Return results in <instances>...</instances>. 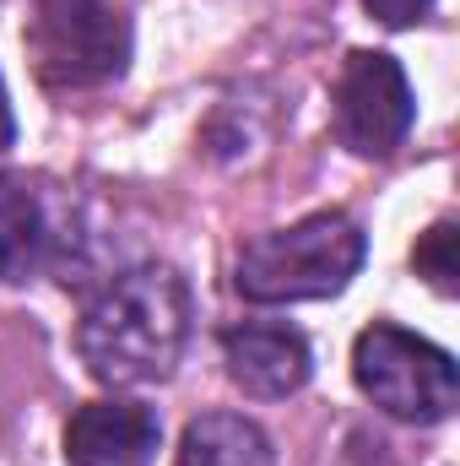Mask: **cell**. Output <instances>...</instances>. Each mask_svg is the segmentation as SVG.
<instances>
[{"label": "cell", "instance_id": "12", "mask_svg": "<svg viewBox=\"0 0 460 466\" xmlns=\"http://www.w3.org/2000/svg\"><path fill=\"white\" fill-rule=\"evenodd\" d=\"M16 141V119H11V98H5V82H0V152Z\"/></svg>", "mask_w": 460, "mask_h": 466}, {"label": "cell", "instance_id": "5", "mask_svg": "<svg viewBox=\"0 0 460 466\" xmlns=\"http://www.w3.org/2000/svg\"><path fill=\"white\" fill-rule=\"evenodd\" d=\"M76 249L71 190L38 174H0V282L65 271Z\"/></svg>", "mask_w": 460, "mask_h": 466}, {"label": "cell", "instance_id": "4", "mask_svg": "<svg viewBox=\"0 0 460 466\" xmlns=\"http://www.w3.org/2000/svg\"><path fill=\"white\" fill-rule=\"evenodd\" d=\"M352 380L379 412L401 423H445L460 396L455 358L395 320H374L368 331H357Z\"/></svg>", "mask_w": 460, "mask_h": 466}, {"label": "cell", "instance_id": "9", "mask_svg": "<svg viewBox=\"0 0 460 466\" xmlns=\"http://www.w3.org/2000/svg\"><path fill=\"white\" fill-rule=\"evenodd\" d=\"M174 466H276L271 434L244 412H206L185 429Z\"/></svg>", "mask_w": 460, "mask_h": 466}, {"label": "cell", "instance_id": "11", "mask_svg": "<svg viewBox=\"0 0 460 466\" xmlns=\"http://www.w3.org/2000/svg\"><path fill=\"white\" fill-rule=\"evenodd\" d=\"M363 11L374 22H385V27H412V22H423L434 11V0H363Z\"/></svg>", "mask_w": 460, "mask_h": 466}, {"label": "cell", "instance_id": "6", "mask_svg": "<svg viewBox=\"0 0 460 466\" xmlns=\"http://www.w3.org/2000/svg\"><path fill=\"white\" fill-rule=\"evenodd\" d=\"M331 115H336V136H342L346 152L357 157H390L412 119V87H406V71L395 66V55L385 49H352L336 76V98H331Z\"/></svg>", "mask_w": 460, "mask_h": 466}, {"label": "cell", "instance_id": "7", "mask_svg": "<svg viewBox=\"0 0 460 466\" xmlns=\"http://www.w3.org/2000/svg\"><path fill=\"white\" fill-rule=\"evenodd\" d=\"M223 363H228V380L244 396L282 401V396L304 390V380L315 369V352L304 342V331H293V326L244 320V326L223 331Z\"/></svg>", "mask_w": 460, "mask_h": 466}, {"label": "cell", "instance_id": "8", "mask_svg": "<svg viewBox=\"0 0 460 466\" xmlns=\"http://www.w3.org/2000/svg\"><path fill=\"white\" fill-rule=\"evenodd\" d=\"M157 445H163L157 412L130 396L87 401L65 423V461L71 466H152Z\"/></svg>", "mask_w": 460, "mask_h": 466}, {"label": "cell", "instance_id": "2", "mask_svg": "<svg viewBox=\"0 0 460 466\" xmlns=\"http://www.w3.org/2000/svg\"><path fill=\"white\" fill-rule=\"evenodd\" d=\"M368 238L346 212H315L293 228L260 233L238 249L233 288L249 304H304V299H336L363 271Z\"/></svg>", "mask_w": 460, "mask_h": 466}, {"label": "cell", "instance_id": "1", "mask_svg": "<svg viewBox=\"0 0 460 466\" xmlns=\"http://www.w3.org/2000/svg\"><path fill=\"white\" fill-rule=\"evenodd\" d=\"M185 342H190V282L163 260L109 277L76 320V352L87 374L115 390L168 380L174 363L185 358Z\"/></svg>", "mask_w": 460, "mask_h": 466}, {"label": "cell", "instance_id": "10", "mask_svg": "<svg viewBox=\"0 0 460 466\" xmlns=\"http://www.w3.org/2000/svg\"><path fill=\"white\" fill-rule=\"evenodd\" d=\"M412 266H417V277L423 282H434L439 293H455V223H434V228L417 238V249H412Z\"/></svg>", "mask_w": 460, "mask_h": 466}, {"label": "cell", "instance_id": "3", "mask_svg": "<svg viewBox=\"0 0 460 466\" xmlns=\"http://www.w3.org/2000/svg\"><path fill=\"white\" fill-rule=\"evenodd\" d=\"M27 60L49 93L109 87L130 66V16L119 0H33Z\"/></svg>", "mask_w": 460, "mask_h": 466}]
</instances>
